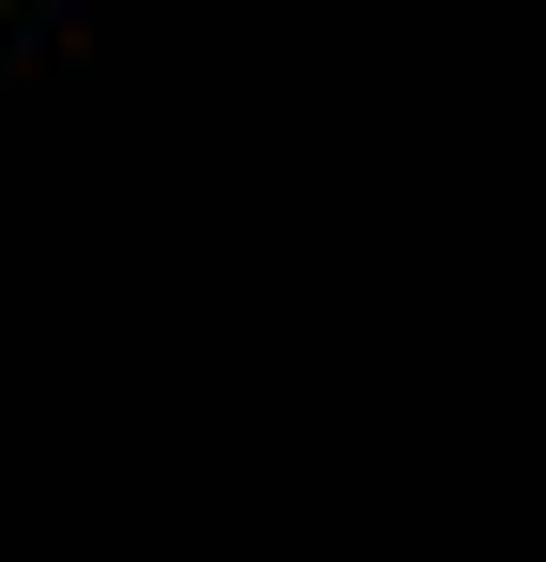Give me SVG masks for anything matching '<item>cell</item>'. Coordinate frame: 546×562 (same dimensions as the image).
<instances>
[]
</instances>
